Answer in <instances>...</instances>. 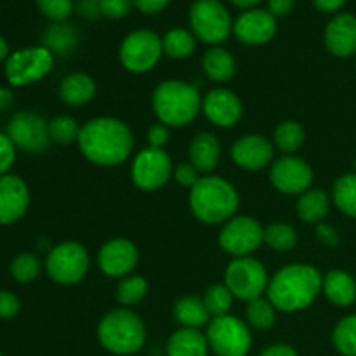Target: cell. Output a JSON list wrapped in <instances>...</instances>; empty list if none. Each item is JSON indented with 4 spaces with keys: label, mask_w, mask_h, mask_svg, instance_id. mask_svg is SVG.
I'll return each mask as SVG.
<instances>
[{
    "label": "cell",
    "mask_w": 356,
    "mask_h": 356,
    "mask_svg": "<svg viewBox=\"0 0 356 356\" xmlns=\"http://www.w3.org/2000/svg\"><path fill=\"white\" fill-rule=\"evenodd\" d=\"M76 145L94 165L117 167L131 156L134 134L120 118L96 117L82 125Z\"/></svg>",
    "instance_id": "6da1fadb"
},
{
    "label": "cell",
    "mask_w": 356,
    "mask_h": 356,
    "mask_svg": "<svg viewBox=\"0 0 356 356\" xmlns=\"http://www.w3.org/2000/svg\"><path fill=\"white\" fill-rule=\"evenodd\" d=\"M322 284L323 275L312 264H289L270 277L266 298L277 312L298 313L316 301Z\"/></svg>",
    "instance_id": "7a4b0ae2"
},
{
    "label": "cell",
    "mask_w": 356,
    "mask_h": 356,
    "mask_svg": "<svg viewBox=\"0 0 356 356\" xmlns=\"http://www.w3.org/2000/svg\"><path fill=\"white\" fill-rule=\"evenodd\" d=\"M188 205L195 218L204 225H225L235 218L240 195L228 179L221 176H202L190 190Z\"/></svg>",
    "instance_id": "3957f363"
},
{
    "label": "cell",
    "mask_w": 356,
    "mask_h": 356,
    "mask_svg": "<svg viewBox=\"0 0 356 356\" xmlns=\"http://www.w3.org/2000/svg\"><path fill=\"white\" fill-rule=\"evenodd\" d=\"M202 94L197 86L184 80L160 82L152 94V106L160 124L167 127H186L202 111Z\"/></svg>",
    "instance_id": "277c9868"
},
{
    "label": "cell",
    "mask_w": 356,
    "mask_h": 356,
    "mask_svg": "<svg viewBox=\"0 0 356 356\" xmlns=\"http://www.w3.org/2000/svg\"><path fill=\"white\" fill-rule=\"evenodd\" d=\"M97 341L111 355L131 356L143 350L146 343V325L131 308L108 312L97 323Z\"/></svg>",
    "instance_id": "5b68a950"
},
{
    "label": "cell",
    "mask_w": 356,
    "mask_h": 356,
    "mask_svg": "<svg viewBox=\"0 0 356 356\" xmlns=\"http://www.w3.org/2000/svg\"><path fill=\"white\" fill-rule=\"evenodd\" d=\"M190 26L197 40L209 45H221L233 33L229 10L219 0H195L190 7Z\"/></svg>",
    "instance_id": "8992f818"
},
{
    "label": "cell",
    "mask_w": 356,
    "mask_h": 356,
    "mask_svg": "<svg viewBox=\"0 0 356 356\" xmlns=\"http://www.w3.org/2000/svg\"><path fill=\"white\" fill-rule=\"evenodd\" d=\"M205 336L209 348L216 356H247L252 348L249 323L238 316H216L209 322Z\"/></svg>",
    "instance_id": "52a82bcc"
},
{
    "label": "cell",
    "mask_w": 356,
    "mask_h": 356,
    "mask_svg": "<svg viewBox=\"0 0 356 356\" xmlns=\"http://www.w3.org/2000/svg\"><path fill=\"white\" fill-rule=\"evenodd\" d=\"M90 266V256L79 242H61L52 247L45 259V271L59 285H75L86 278Z\"/></svg>",
    "instance_id": "ba28073f"
},
{
    "label": "cell",
    "mask_w": 356,
    "mask_h": 356,
    "mask_svg": "<svg viewBox=\"0 0 356 356\" xmlns=\"http://www.w3.org/2000/svg\"><path fill=\"white\" fill-rule=\"evenodd\" d=\"M270 284V275L256 257H235L225 271V285L240 301H254L263 298Z\"/></svg>",
    "instance_id": "9c48e42d"
},
{
    "label": "cell",
    "mask_w": 356,
    "mask_h": 356,
    "mask_svg": "<svg viewBox=\"0 0 356 356\" xmlns=\"http://www.w3.org/2000/svg\"><path fill=\"white\" fill-rule=\"evenodd\" d=\"M163 54L162 37L153 30H134L122 40L118 59L127 72L141 75L159 65Z\"/></svg>",
    "instance_id": "30bf717a"
},
{
    "label": "cell",
    "mask_w": 356,
    "mask_h": 356,
    "mask_svg": "<svg viewBox=\"0 0 356 356\" xmlns=\"http://www.w3.org/2000/svg\"><path fill=\"white\" fill-rule=\"evenodd\" d=\"M54 66V54L44 45L24 47L14 51L7 58L6 73L7 82L13 87H24L45 79Z\"/></svg>",
    "instance_id": "8fae6325"
},
{
    "label": "cell",
    "mask_w": 356,
    "mask_h": 356,
    "mask_svg": "<svg viewBox=\"0 0 356 356\" xmlns=\"http://www.w3.org/2000/svg\"><path fill=\"white\" fill-rule=\"evenodd\" d=\"M218 242L233 259L247 257L264 243V228L252 216H235L222 225Z\"/></svg>",
    "instance_id": "7c38bea8"
},
{
    "label": "cell",
    "mask_w": 356,
    "mask_h": 356,
    "mask_svg": "<svg viewBox=\"0 0 356 356\" xmlns=\"http://www.w3.org/2000/svg\"><path fill=\"white\" fill-rule=\"evenodd\" d=\"M174 163L165 149L146 146L131 165V179L139 190L156 191L165 186L172 177Z\"/></svg>",
    "instance_id": "4fadbf2b"
},
{
    "label": "cell",
    "mask_w": 356,
    "mask_h": 356,
    "mask_svg": "<svg viewBox=\"0 0 356 356\" xmlns=\"http://www.w3.org/2000/svg\"><path fill=\"white\" fill-rule=\"evenodd\" d=\"M7 136L13 139L17 149L26 153H42L51 146L49 122L31 111H19L13 115L7 125Z\"/></svg>",
    "instance_id": "5bb4252c"
},
{
    "label": "cell",
    "mask_w": 356,
    "mask_h": 356,
    "mask_svg": "<svg viewBox=\"0 0 356 356\" xmlns=\"http://www.w3.org/2000/svg\"><path fill=\"white\" fill-rule=\"evenodd\" d=\"M312 165L296 155H284L270 165V183L284 195H302L313 184Z\"/></svg>",
    "instance_id": "9a60e30c"
},
{
    "label": "cell",
    "mask_w": 356,
    "mask_h": 356,
    "mask_svg": "<svg viewBox=\"0 0 356 356\" xmlns=\"http://www.w3.org/2000/svg\"><path fill=\"white\" fill-rule=\"evenodd\" d=\"M139 263V250L132 240L111 238L101 245L97 252V266L106 277L124 278L132 275Z\"/></svg>",
    "instance_id": "2e32d148"
},
{
    "label": "cell",
    "mask_w": 356,
    "mask_h": 356,
    "mask_svg": "<svg viewBox=\"0 0 356 356\" xmlns=\"http://www.w3.org/2000/svg\"><path fill=\"white\" fill-rule=\"evenodd\" d=\"M232 160L243 170L266 169L275 162V145L261 134H245L232 145Z\"/></svg>",
    "instance_id": "e0dca14e"
},
{
    "label": "cell",
    "mask_w": 356,
    "mask_h": 356,
    "mask_svg": "<svg viewBox=\"0 0 356 356\" xmlns=\"http://www.w3.org/2000/svg\"><path fill=\"white\" fill-rule=\"evenodd\" d=\"M202 111L212 125L229 129L240 122L243 115V104L233 90L226 87H216L209 90L202 99Z\"/></svg>",
    "instance_id": "ac0fdd59"
},
{
    "label": "cell",
    "mask_w": 356,
    "mask_h": 356,
    "mask_svg": "<svg viewBox=\"0 0 356 356\" xmlns=\"http://www.w3.org/2000/svg\"><path fill=\"white\" fill-rule=\"evenodd\" d=\"M236 40L245 45H264L277 33V17L264 9H249L233 23Z\"/></svg>",
    "instance_id": "d6986e66"
},
{
    "label": "cell",
    "mask_w": 356,
    "mask_h": 356,
    "mask_svg": "<svg viewBox=\"0 0 356 356\" xmlns=\"http://www.w3.org/2000/svg\"><path fill=\"white\" fill-rule=\"evenodd\" d=\"M30 207V188L14 174L0 176V226L21 221Z\"/></svg>",
    "instance_id": "ffe728a7"
},
{
    "label": "cell",
    "mask_w": 356,
    "mask_h": 356,
    "mask_svg": "<svg viewBox=\"0 0 356 356\" xmlns=\"http://www.w3.org/2000/svg\"><path fill=\"white\" fill-rule=\"evenodd\" d=\"M323 40L327 51L337 58L356 54V16L343 13L332 17L325 28Z\"/></svg>",
    "instance_id": "44dd1931"
},
{
    "label": "cell",
    "mask_w": 356,
    "mask_h": 356,
    "mask_svg": "<svg viewBox=\"0 0 356 356\" xmlns=\"http://www.w3.org/2000/svg\"><path fill=\"white\" fill-rule=\"evenodd\" d=\"M188 162L195 167L200 174L209 176L218 167L221 160V143L211 132H200L191 141L188 149Z\"/></svg>",
    "instance_id": "7402d4cb"
},
{
    "label": "cell",
    "mask_w": 356,
    "mask_h": 356,
    "mask_svg": "<svg viewBox=\"0 0 356 356\" xmlns=\"http://www.w3.org/2000/svg\"><path fill=\"white\" fill-rule=\"evenodd\" d=\"M167 356H209L207 336L200 329H181L174 330L167 341Z\"/></svg>",
    "instance_id": "603a6c76"
},
{
    "label": "cell",
    "mask_w": 356,
    "mask_h": 356,
    "mask_svg": "<svg viewBox=\"0 0 356 356\" xmlns=\"http://www.w3.org/2000/svg\"><path fill=\"white\" fill-rule=\"evenodd\" d=\"M59 99L68 106H83L96 96V82L87 73H70L59 83Z\"/></svg>",
    "instance_id": "cb8c5ba5"
},
{
    "label": "cell",
    "mask_w": 356,
    "mask_h": 356,
    "mask_svg": "<svg viewBox=\"0 0 356 356\" xmlns=\"http://www.w3.org/2000/svg\"><path fill=\"white\" fill-rule=\"evenodd\" d=\"M322 292L332 305L348 308L356 301V280L343 270H332L323 275Z\"/></svg>",
    "instance_id": "d4e9b609"
},
{
    "label": "cell",
    "mask_w": 356,
    "mask_h": 356,
    "mask_svg": "<svg viewBox=\"0 0 356 356\" xmlns=\"http://www.w3.org/2000/svg\"><path fill=\"white\" fill-rule=\"evenodd\" d=\"M202 68L212 82L222 83L235 76L236 61L232 52L226 51L221 45H214L202 58Z\"/></svg>",
    "instance_id": "484cf974"
},
{
    "label": "cell",
    "mask_w": 356,
    "mask_h": 356,
    "mask_svg": "<svg viewBox=\"0 0 356 356\" xmlns=\"http://www.w3.org/2000/svg\"><path fill=\"white\" fill-rule=\"evenodd\" d=\"M330 211V195L320 188H309L298 200V216L308 225L323 222Z\"/></svg>",
    "instance_id": "4316f807"
},
{
    "label": "cell",
    "mask_w": 356,
    "mask_h": 356,
    "mask_svg": "<svg viewBox=\"0 0 356 356\" xmlns=\"http://www.w3.org/2000/svg\"><path fill=\"white\" fill-rule=\"evenodd\" d=\"M174 318L177 323H181V327L200 329V327L209 325L212 316L205 308L204 299L197 298V296H184V298L177 299L174 305Z\"/></svg>",
    "instance_id": "83f0119b"
},
{
    "label": "cell",
    "mask_w": 356,
    "mask_h": 356,
    "mask_svg": "<svg viewBox=\"0 0 356 356\" xmlns=\"http://www.w3.org/2000/svg\"><path fill=\"white\" fill-rule=\"evenodd\" d=\"M42 42L44 47H47L52 54L65 56L70 54L79 44V33L72 24L65 21H56L49 24L45 31L42 33Z\"/></svg>",
    "instance_id": "f1b7e54d"
},
{
    "label": "cell",
    "mask_w": 356,
    "mask_h": 356,
    "mask_svg": "<svg viewBox=\"0 0 356 356\" xmlns=\"http://www.w3.org/2000/svg\"><path fill=\"white\" fill-rule=\"evenodd\" d=\"M306 141V132L299 122L285 120L275 129L273 145L282 155H296Z\"/></svg>",
    "instance_id": "f546056e"
},
{
    "label": "cell",
    "mask_w": 356,
    "mask_h": 356,
    "mask_svg": "<svg viewBox=\"0 0 356 356\" xmlns=\"http://www.w3.org/2000/svg\"><path fill=\"white\" fill-rule=\"evenodd\" d=\"M163 52L172 59H186L197 49V37L186 28H172L162 37Z\"/></svg>",
    "instance_id": "4dcf8cb0"
},
{
    "label": "cell",
    "mask_w": 356,
    "mask_h": 356,
    "mask_svg": "<svg viewBox=\"0 0 356 356\" xmlns=\"http://www.w3.org/2000/svg\"><path fill=\"white\" fill-rule=\"evenodd\" d=\"M149 284L143 275H127L117 285V301L122 308H132L148 294Z\"/></svg>",
    "instance_id": "1f68e13d"
},
{
    "label": "cell",
    "mask_w": 356,
    "mask_h": 356,
    "mask_svg": "<svg viewBox=\"0 0 356 356\" xmlns=\"http://www.w3.org/2000/svg\"><path fill=\"white\" fill-rule=\"evenodd\" d=\"M332 200L343 214L356 218V172L344 174L334 183Z\"/></svg>",
    "instance_id": "d6a6232c"
},
{
    "label": "cell",
    "mask_w": 356,
    "mask_h": 356,
    "mask_svg": "<svg viewBox=\"0 0 356 356\" xmlns=\"http://www.w3.org/2000/svg\"><path fill=\"white\" fill-rule=\"evenodd\" d=\"M245 322L256 330H268L277 322V308L268 298H257L245 306Z\"/></svg>",
    "instance_id": "836d02e7"
},
{
    "label": "cell",
    "mask_w": 356,
    "mask_h": 356,
    "mask_svg": "<svg viewBox=\"0 0 356 356\" xmlns=\"http://www.w3.org/2000/svg\"><path fill=\"white\" fill-rule=\"evenodd\" d=\"M264 243L275 252H289L298 245V232L287 222H271L264 228Z\"/></svg>",
    "instance_id": "e575fe53"
},
{
    "label": "cell",
    "mask_w": 356,
    "mask_h": 356,
    "mask_svg": "<svg viewBox=\"0 0 356 356\" xmlns=\"http://www.w3.org/2000/svg\"><path fill=\"white\" fill-rule=\"evenodd\" d=\"M202 299H204V305L207 308L209 315L216 318V316L229 315L235 296L232 294V291L225 284H214L204 292Z\"/></svg>",
    "instance_id": "d590c367"
},
{
    "label": "cell",
    "mask_w": 356,
    "mask_h": 356,
    "mask_svg": "<svg viewBox=\"0 0 356 356\" xmlns=\"http://www.w3.org/2000/svg\"><path fill=\"white\" fill-rule=\"evenodd\" d=\"M336 350L344 356H356V313L341 320L332 332Z\"/></svg>",
    "instance_id": "8d00e7d4"
},
{
    "label": "cell",
    "mask_w": 356,
    "mask_h": 356,
    "mask_svg": "<svg viewBox=\"0 0 356 356\" xmlns=\"http://www.w3.org/2000/svg\"><path fill=\"white\" fill-rule=\"evenodd\" d=\"M82 125L72 117V115H58L49 122V134L52 143L58 145H72L79 141Z\"/></svg>",
    "instance_id": "74e56055"
},
{
    "label": "cell",
    "mask_w": 356,
    "mask_h": 356,
    "mask_svg": "<svg viewBox=\"0 0 356 356\" xmlns=\"http://www.w3.org/2000/svg\"><path fill=\"white\" fill-rule=\"evenodd\" d=\"M42 263L35 254L31 252H23L17 254L13 261H10V277L14 278L19 284H30L35 278L40 275Z\"/></svg>",
    "instance_id": "f35d334b"
},
{
    "label": "cell",
    "mask_w": 356,
    "mask_h": 356,
    "mask_svg": "<svg viewBox=\"0 0 356 356\" xmlns=\"http://www.w3.org/2000/svg\"><path fill=\"white\" fill-rule=\"evenodd\" d=\"M37 6L44 16L49 19L56 21H66L70 14L73 13V0H37Z\"/></svg>",
    "instance_id": "ab89813d"
},
{
    "label": "cell",
    "mask_w": 356,
    "mask_h": 356,
    "mask_svg": "<svg viewBox=\"0 0 356 356\" xmlns=\"http://www.w3.org/2000/svg\"><path fill=\"white\" fill-rule=\"evenodd\" d=\"M17 148L7 132H0V176L9 174L10 167L16 162Z\"/></svg>",
    "instance_id": "60d3db41"
},
{
    "label": "cell",
    "mask_w": 356,
    "mask_h": 356,
    "mask_svg": "<svg viewBox=\"0 0 356 356\" xmlns=\"http://www.w3.org/2000/svg\"><path fill=\"white\" fill-rule=\"evenodd\" d=\"M101 16L110 17V19H120L125 17L134 7L132 0H99Z\"/></svg>",
    "instance_id": "b9f144b4"
},
{
    "label": "cell",
    "mask_w": 356,
    "mask_h": 356,
    "mask_svg": "<svg viewBox=\"0 0 356 356\" xmlns=\"http://www.w3.org/2000/svg\"><path fill=\"white\" fill-rule=\"evenodd\" d=\"M172 177L176 179L177 184H181V186H184V188H190L191 190V188L198 183V179L202 177V174L198 172V170L195 169L190 162H181L179 165H174Z\"/></svg>",
    "instance_id": "7bdbcfd3"
},
{
    "label": "cell",
    "mask_w": 356,
    "mask_h": 356,
    "mask_svg": "<svg viewBox=\"0 0 356 356\" xmlns=\"http://www.w3.org/2000/svg\"><path fill=\"white\" fill-rule=\"evenodd\" d=\"M21 312V301L9 291H0V318L10 320Z\"/></svg>",
    "instance_id": "ee69618b"
},
{
    "label": "cell",
    "mask_w": 356,
    "mask_h": 356,
    "mask_svg": "<svg viewBox=\"0 0 356 356\" xmlns=\"http://www.w3.org/2000/svg\"><path fill=\"white\" fill-rule=\"evenodd\" d=\"M169 138H170V132H169V127L163 124H153L152 127L148 129V132H146V141H148V146H152V148H160L163 149V146L169 143Z\"/></svg>",
    "instance_id": "f6af8a7d"
},
{
    "label": "cell",
    "mask_w": 356,
    "mask_h": 356,
    "mask_svg": "<svg viewBox=\"0 0 356 356\" xmlns=\"http://www.w3.org/2000/svg\"><path fill=\"white\" fill-rule=\"evenodd\" d=\"M316 238L320 243H323L325 247H337L339 245V233L334 228L332 225H327V222H318L316 225Z\"/></svg>",
    "instance_id": "bcb514c9"
},
{
    "label": "cell",
    "mask_w": 356,
    "mask_h": 356,
    "mask_svg": "<svg viewBox=\"0 0 356 356\" xmlns=\"http://www.w3.org/2000/svg\"><path fill=\"white\" fill-rule=\"evenodd\" d=\"M75 7L80 16H83L86 19H96L101 16L99 0H79Z\"/></svg>",
    "instance_id": "7dc6e473"
},
{
    "label": "cell",
    "mask_w": 356,
    "mask_h": 356,
    "mask_svg": "<svg viewBox=\"0 0 356 356\" xmlns=\"http://www.w3.org/2000/svg\"><path fill=\"white\" fill-rule=\"evenodd\" d=\"M143 14H156L169 6L170 0H132Z\"/></svg>",
    "instance_id": "c3c4849f"
},
{
    "label": "cell",
    "mask_w": 356,
    "mask_h": 356,
    "mask_svg": "<svg viewBox=\"0 0 356 356\" xmlns=\"http://www.w3.org/2000/svg\"><path fill=\"white\" fill-rule=\"evenodd\" d=\"M294 6L296 0H268V10H270L275 17L287 16L289 13H292Z\"/></svg>",
    "instance_id": "681fc988"
},
{
    "label": "cell",
    "mask_w": 356,
    "mask_h": 356,
    "mask_svg": "<svg viewBox=\"0 0 356 356\" xmlns=\"http://www.w3.org/2000/svg\"><path fill=\"white\" fill-rule=\"evenodd\" d=\"M259 356H299L298 351L291 346V344L285 343H277V344H270L268 348H264L261 351Z\"/></svg>",
    "instance_id": "f907efd6"
},
{
    "label": "cell",
    "mask_w": 356,
    "mask_h": 356,
    "mask_svg": "<svg viewBox=\"0 0 356 356\" xmlns=\"http://www.w3.org/2000/svg\"><path fill=\"white\" fill-rule=\"evenodd\" d=\"M346 0H313L315 7L322 13H336L344 6Z\"/></svg>",
    "instance_id": "816d5d0a"
},
{
    "label": "cell",
    "mask_w": 356,
    "mask_h": 356,
    "mask_svg": "<svg viewBox=\"0 0 356 356\" xmlns=\"http://www.w3.org/2000/svg\"><path fill=\"white\" fill-rule=\"evenodd\" d=\"M14 103V94L13 90L6 89V87H0V111L9 110Z\"/></svg>",
    "instance_id": "f5cc1de1"
},
{
    "label": "cell",
    "mask_w": 356,
    "mask_h": 356,
    "mask_svg": "<svg viewBox=\"0 0 356 356\" xmlns=\"http://www.w3.org/2000/svg\"><path fill=\"white\" fill-rule=\"evenodd\" d=\"M233 3H235L236 7H242V9H252L254 6H257V3H261L263 0H232Z\"/></svg>",
    "instance_id": "db71d44e"
},
{
    "label": "cell",
    "mask_w": 356,
    "mask_h": 356,
    "mask_svg": "<svg viewBox=\"0 0 356 356\" xmlns=\"http://www.w3.org/2000/svg\"><path fill=\"white\" fill-rule=\"evenodd\" d=\"M10 56L9 52V44H7V40L3 37H0V63L2 61H7V58Z\"/></svg>",
    "instance_id": "11a10c76"
},
{
    "label": "cell",
    "mask_w": 356,
    "mask_h": 356,
    "mask_svg": "<svg viewBox=\"0 0 356 356\" xmlns=\"http://www.w3.org/2000/svg\"><path fill=\"white\" fill-rule=\"evenodd\" d=\"M0 356H3V355H2V353H0Z\"/></svg>",
    "instance_id": "9f6ffc18"
}]
</instances>
